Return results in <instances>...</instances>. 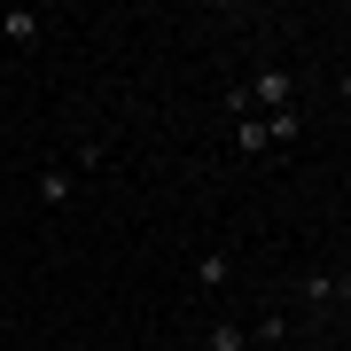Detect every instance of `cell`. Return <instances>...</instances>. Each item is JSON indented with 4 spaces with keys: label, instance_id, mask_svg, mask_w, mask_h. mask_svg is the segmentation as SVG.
<instances>
[{
    "label": "cell",
    "instance_id": "cell-2",
    "mask_svg": "<svg viewBox=\"0 0 351 351\" xmlns=\"http://www.w3.org/2000/svg\"><path fill=\"white\" fill-rule=\"evenodd\" d=\"M297 297L313 304V313H320V304H343V297H351V274H328V265H320V274L297 281Z\"/></svg>",
    "mask_w": 351,
    "mask_h": 351
},
{
    "label": "cell",
    "instance_id": "cell-6",
    "mask_svg": "<svg viewBox=\"0 0 351 351\" xmlns=\"http://www.w3.org/2000/svg\"><path fill=\"white\" fill-rule=\"evenodd\" d=\"M234 149H242V156H274V133H265V117H258V110H242V117H234Z\"/></svg>",
    "mask_w": 351,
    "mask_h": 351
},
{
    "label": "cell",
    "instance_id": "cell-3",
    "mask_svg": "<svg viewBox=\"0 0 351 351\" xmlns=\"http://www.w3.org/2000/svg\"><path fill=\"white\" fill-rule=\"evenodd\" d=\"M39 32H47V16H39V8H0V39H8V47H32Z\"/></svg>",
    "mask_w": 351,
    "mask_h": 351
},
{
    "label": "cell",
    "instance_id": "cell-4",
    "mask_svg": "<svg viewBox=\"0 0 351 351\" xmlns=\"http://www.w3.org/2000/svg\"><path fill=\"white\" fill-rule=\"evenodd\" d=\"M226 281H234V250H203V258H195V289H203V297H219Z\"/></svg>",
    "mask_w": 351,
    "mask_h": 351
},
{
    "label": "cell",
    "instance_id": "cell-11",
    "mask_svg": "<svg viewBox=\"0 0 351 351\" xmlns=\"http://www.w3.org/2000/svg\"><path fill=\"white\" fill-rule=\"evenodd\" d=\"M336 94H343V101H351V71H343V78H336Z\"/></svg>",
    "mask_w": 351,
    "mask_h": 351
},
{
    "label": "cell",
    "instance_id": "cell-1",
    "mask_svg": "<svg viewBox=\"0 0 351 351\" xmlns=\"http://www.w3.org/2000/svg\"><path fill=\"white\" fill-rule=\"evenodd\" d=\"M242 94H250L258 117H274V110H289V101H297V78H289L281 63H258L250 78H242Z\"/></svg>",
    "mask_w": 351,
    "mask_h": 351
},
{
    "label": "cell",
    "instance_id": "cell-10",
    "mask_svg": "<svg viewBox=\"0 0 351 351\" xmlns=\"http://www.w3.org/2000/svg\"><path fill=\"white\" fill-rule=\"evenodd\" d=\"M336 313H343V336H351V297H343V304H336Z\"/></svg>",
    "mask_w": 351,
    "mask_h": 351
},
{
    "label": "cell",
    "instance_id": "cell-9",
    "mask_svg": "<svg viewBox=\"0 0 351 351\" xmlns=\"http://www.w3.org/2000/svg\"><path fill=\"white\" fill-rule=\"evenodd\" d=\"M250 343H265V351H281V343H289V313H265V320L250 328Z\"/></svg>",
    "mask_w": 351,
    "mask_h": 351
},
{
    "label": "cell",
    "instance_id": "cell-5",
    "mask_svg": "<svg viewBox=\"0 0 351 351\" xmlns=\"http://www.w3.org/2000/svg\"><path fill=\"white\" fill-rule=\"evenodd\" d=\"M71 195H78V172H71V164H39V203H55V211H63Z\"/></svg>",
    "mask_w": 351,
    "mask_h": 351
},
{
    "label": "cell",
    "instance_id": "cell-7",
    "mask_svg": "<svg viewBox=\"0 0 351 351\" xmlns=\"http://www.w3.org/2000/svg\"><path fill=\"white\" fill-rule=\"evenodd\" d=\"M203 343H211V351H250V328H242V320H211Z\"/></svg>",
    "mask_w": 351,
    "mask_h": 351
},
{
    "label": "cell",
    "instance_id": "cell-12",
    "mask_svg": "<svg viewBox=\"0 0 351 351\" xmlns=\"http://www.w3.org/2000/svg\"><path fill=\"white\" fill-rule=\"evenodd\" d=\"M281 351H304V343H297V336H289V343H281Z\"/></svg>",
    "mask_w": 351,
    "mask_h": 351
},
{
    "label": "cell",
    "instance_id": "cell-8",
    "mask_svg": "<svg viewBox=\"0 0 351 351\" xmlns=\"http://www.w3.org/2000/svg\"><path fill=\"white\" fill-rule=\"evenodd\" d=\"M265 133H274V149H297V133H304V117H297V101H289V110H274V117H265Z\"/></svg>",
    "mask_w": 351,
    "mask_h": 351
}]
</instances>
